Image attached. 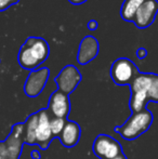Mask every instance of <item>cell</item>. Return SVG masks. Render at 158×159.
<instances>
[{
	"label": "cell",
	"instance_id": "obj_13",
	"mask_svg": "<svg viewBox=\"0 0 158 159\" xmlns=\"http://www.w3.org/2000/svg\"><path fill=\"white\" fill-rule=\"evenodd\" d=\"M147 102H148V98H147V91L146 90L131 91L130 108L133 113H140V111H144Z\"/></svg>",
	"mask_w": 158,
	"mask_h": 159
},
{
	"label": "cell",
	"instance_id": "obj_4",
	"mask_svg": "<svg viewBox=\"0 0 158 159\" xmlns=\"http://www.w3.org/2000/svg\"><path fill=\"white\" fill-rule=\"evenodd\" d=\"M49 76H50V70L47 67H42V68L30 71L24 84L25 94L29 98L38 96L46 87Z\"/></svg>",
	"mask_w": 158,
	"mask_h": 159
},
{
	"label": "cell",
	"instance_id": "obj_21",
	"mask_svg": "<svg viewBox=\"0 0 158 159\" xmlns=\"http://www.w3.org/2000/svg\"><path fill=\"white\" fill-rule=\"evenodd\" d=\"M146 55H147V51H146L145 48H139L137 50V57H139L140 60L145 59Z\"/></svg>",
	"mask_w": 158,
	"mask_h": 159
},
{
	"label": "cell",
	"instance_id": "obj_22",
	"mask_svg": "<svg viewBox=\"0 0 158 159\" xmlns=\"http://www.w3.org/2000/svg\"><path fill=\"white\" fill-rule=\"evenodd\" d=\"M87 26H88V28L90 30H97V27H99V23H97V21H95V20H91V21H89V23L87 24Z\"/></svg>",
	"mask_w": 158,
	"mask_h": 159
},
{
	"label": "cell",
	"instance_id": "obj_23",
	"mask_svg": "<svg viewBox=\"0 0 158 159\" xmlns=\"http://www.w3.org/2000/svg\"><path fill=\"white\" fill-rule=\"evenodd\" d=\"M72 4H75V6H79V4H82L87 1V0H68Z\"/></svg>",
	"mask_w": 158,
	"mask_h": 159
},
{
	"label": "cell",
	"instance_id": "obj_10",
	"mask_svg": "<svg viewBox=\"0 0 158 159\" xmlns=\"http://www.w3.org/2000/svg\"><path fill=\"white\" fill-rule=\"evenodd\" d=\"M49 111L53 115V117L65 119L70 111V102L68 95L59 90L52 93L49 101Z\"/></svg>",
	"mask_w": 158,
	"mask_h": 159
},
{
	"label": "cell",
	"instance_id": "obj_15",
	"mask_svg": "<svg viewBox=\"0 0 158 159\" xmlns=\"http://www.w3.org/2000/svg\"><path fill=\"white\" fill-rule=\"evenodd\" d=\"M21 141L20 139L14 138L13 135H10L6 142L7 149H8V159H17L21 152Z\"/></svg>",
	"mask_w": 158,
	"mask_h": 159
},
{
	"label": "cell",
	"instance_id": "obj_9",
	"mask_svg": "<svg viewBox=\"0 0 158 159\" xmlns=\"http://www.w3.org/2000/svg\"><path fill=\"white\" fill-rule=\"evenodd\" d=\"M100 51L99 41L93 36H86L79 44V50L77 53V62L81 65L90 63L97 57Z\"/></svg>",
	"mask_w": 158,
	"mask_h": 159
},
{
	"label": "cell",
	"instance_id": "obj_14",
	"mask_svg": "<svg viewBox=\"0 0 158 159\" xmlns=\"http://www.w3.org/2000/svg\"><path fill=\"white\" fill-rule=\"evenodd\" d=\"M38 125V114H33L27 119L25 126V142L27 144H36V129Z\"/></svg>",
	"mask_w": 158,
	"mask_h": 159
},
{
	"label": "cell",
	"instance_id": "obj_20",
	"mask_svg": "<svg viewBox=\"0 0 158 159\" xmlns=\"http://www.w3.org/2000/svg\"><path fill=\"white\" fill-rule=\"evenodd\" d=\"M0 159H8V149L6 143H0Z\"/></svg>",
	"mask_w": 158,
	"mask_h": 159
},
{
	"label": "cell",
	"instance_id": "obj_7",
	"mask_svg": "<svg viewBox=\"0 0 158 159\" xmlns=\"http://www.w3.org/2000/svg\"><path fill=\"white\" fill-rule=\"evenodd\" d=\"M158 13V1L157 0H145L138 10L133 20L138 28H147L154 23Z\"/></svg>",
	"mask_w": 158,
	"mask_h": 159
},
{
	"label": "cell",
	"instance_id": "obj_25",
	"mask_svg": "<svg viewBox=\"0 0 158 159\" xmlns=\"http://www.w3.org/2000/svg\"><path fill=\"white\" fill-rule=\"evenodd\" d=\"M113 159H126V157H124V156L121 154V155L118 156V157H116V158H113Z\"/></svg>",
	"mask_w": 158,
	"mask_h": 159
},
{
	"label": "cell",
	"instance_id": "obj_16",
	"mask_svg": "<svg viewBox=\"0 0 158 159\" xmlns=\"http://www.w3.org/2000/svg\"><path fill=\"white\" fill-rule=\"evenodd\" d=\"M147 98L148 102L158 103V75L156 74H151V82L147 90Z\"/></svg>",
	"mask_w": 158,
	"mask_h": 159
},
{
	"label": "cell",
	"instance_id": "obj_18",
	"mask_svg": "<svg viewBox=\"0 0 158 159\" xmlns=\"http://www.w3.org/2000/svg\"><path fill=\"white\" fill-rule=\"evenodd\" d=\"M24 134H25V126H24L23 124H17L13 127L11 135H13L14 138L22 140V136H23Z\"/></svg>",
	"mask_w": 158,
	"mask_h": 159
},
{
	"label": "cell",
	"instance_id": "obj_2",
	"mask_svg": "<svg viewBox=\"0 0 158 159\" xmlns=\"http://www.w3.org/2000/svg\"><path fill=\"white\" fill-rule=\"evenodd\" d=\"M153 122V115L150 111L133 113V115L122 126L117 127L116 131L126 140H134L143 134Z\"/></svg>",
	"mask_w": 158,
	"mask_h": 159
},
{
	"label": "cell",
	"instance_id": "obj_24",
	"mask_svg": "<svg viewBox=\"0 0 158 159\" xmlns=\"http://www.w3.org/2000/svg\"><path fill=\"white\" fill-rule=\"evenodd\" d=\"M32 157H33V159H39V157H40L39 153H38V152H36V151H34L32 153Z\"/></svg>",
	"mask_w": 158,
	"mask_h": 159
},
{
	"label": "cell",
	"instance_id": "obj_6",
	"mask_svg": "<svg viewBox=\"0 0 158 159\" xmlns=\"http://www.w3.org/2000/svg\"><path fill=\"white\" fill-rule=\"evenodd\" d=\"M80 81H81V74L74 65L65 66L55 78L59 91L67 95L77 88Z\"/></svg>",
	"mask_w": 158,
	"mask_h": 159
},
{
	"label": "cell",
	"instance_id": "obj_5",
	"mask_svg": "<svg viewBox=\"0 0 158 159\" xmlns=\"http://www.w3.org/2000/svg\"><path fill=\"white\" fill-rule=\"evenodd\" d=\"M93 152L101 159H113L122 154L121 146L115 139L108 135H99L93 144Z\"/></svg>",
	"mask_w": 158,
	"mask_h": 159
},
{
	"label": "cell",
	"instance_id": "obj_8",
	"mask_svg": "<svg viewBox=\"0 0 158 159\" xmlns=\"http://www.w3.org/2000/svg\"><path fill=\"white\" fill-rule=\"evenodd\" d=\"M37 114H38V125L36 129V143L42 149H46L53 138L50 126L51 117L49 111L44 109H41Z\"/></svg>",
	"mask_w": 158,
	"mask_h": 159
},
{
	"label": "cell",
	"instance_id": "obj_11",
	"mask_svg": "<svg viewBox=\"0 0 158 159\" xmlns=\"http://www.w3.org/2000/svg\"><path fill=\"white\" fill-rule=\"evenodd\" d=\"M80 139V128L75 121H67L60 134L61 143L65 147H73Z\"/></svg>",
	"mask_w": 158,
	"mask_h": 159
},
{
	"label": "cell",
	"instance_id": "obj_12",
	"mask_svg": "<svg viewBox=\"0 0 158 159\" xmlns=\"http://www.w3.org/2000/svg\"><path fill=\"white\" fill-rule=\"evenodd\" d=\"M145 0H124L120 8V16L126 22H133L141 4Z\"/></svg>",
	"mask_w": 158,
	"mask_h": 159
},
{
	"label": "cell",
	"instance_id": "obj_17",
	"mask_svg": "<svg viewBox=\"0 0 158 159\" xmlns=\"http://www.w3.org/2000/svg\"><path fill=\"white\" fill-rule=\"evenodd\" d=\"M65 125H66V121L64 118H56V117L51 118L50 126H51V131H52L53 136L60 135L61 132L63 131Z\"/></svg>",
	"mask_w": 158,
	"mask_h": 159
},
{
	"label": "cell",
	"instance_id": "obj_1",
	"mask_svg": "<svg viewBox=\"0 0 158 159\" xmlns=\"http://www.w3.org/2000/svg\"><path fill=\"white\" fill-rule=\"evenodd\" d=\"M50 48L46 39L41 37H28L22 44L17 54V62L24 69L35 70L48 59Z\"/></svg>",
	"mask_w": 158,
	"mask_h": 159
},
{
	"label": "cell",
	"instance_id": "obj_3",
	"mask_svg": "<svg viewBox=\"0 0 158 159\" xmlns=\"http://www.w3.org/2000/svg\"><path fill=\"white\" fill-rule=\"evenodd\" d=\"M138 74L139 71L135 64L127 57L117 59L111 67V77L118 86H130Z\"/></svg>",
	"mask_w": 158,
	"mask_h": 159
},
{
	"label": "cell",
	"instance_id": "obj_19",
	"mask_svg": "<svg viewBox=\"0 0 158 159\" xmlns=\"http://www.w3.org/2000/svg\"><path fill=\"white\" fill-rule=\"evenodd\" d=\"M20 0H0V12L6 11L7 9L12 7L13 4L17 3Z\"/></svg>",
	"mask_w": 158,
	"mask_h": 159
}]
</instances>
